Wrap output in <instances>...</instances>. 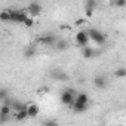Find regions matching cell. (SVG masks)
Wrapping results in <instances>:
<instances>
[{
  "label": "cell",
  "mask_w": 126,
  "mask_h": 126,
  "mask_svg": "<svg viewBox=\"0 0 126 126\" xmlns=\"http://www.w3.org/2000/svg\"><path fill=\"white\" fill-rule=\"evenodd\" d=\"M88 102H89V96L86 94H77L76 101H74V104H73L71 108L76 113H83L86 110V107H88Z\"/></svg>",
  "instance_id": "obj_1"
},
{
  "label": "cell",
  "mask_w": 126,
  "mask_h": 126,
  "mask_svg": "<svg viewBox=\"0 0 126 126\" xmlns=\"http://www.w3.org/2000/svg\"><path fill=\"white\" fill-rule=\"evenodd\" d=\"M76 96L77 94L73 91V89H65L64 92L61 94V102L64 105H68V107H73L74 101H76Z\"/></svg>",
  "instance_id": "obj_2"
},
{
  "label": "cell",
  "mask_w": 126,
  "mask_h": 126,
  "mask_svg": "<svg viewBox=\"0 0 126 126\" xmlns=\"http://www.w3.org/2000/svg\"><path fill=\"white\" fill-rule=\"evenodd\" d=\"M89 40H91L89 31L80 30V31H77V33H76V43H77V45H79L80 47H83V46H88Z\"/></svg>",
  "instance_id": "obj_3"
},
{
  "label": "cell",
  "mask_w": 126,
  "mask_h": 126,
  "mask_svg": "<svg viewBox=\"0 0 126 126\" xmlns=\"http://www.w3.org/2000/svg\"><path fill=\"white\" fill-rule=\"evenodd\" d=\"M89 31V36H91V40H94L95 43H98V45H102L104 42H105V36L99 31V30H95V28H91V30H88Z\"/></svg>",
  "instance_id": "obj_4"
},
{
  "label": "cell",
  "mask_w": 126,
  "mask_h": 126,
  "mask_svg": "<svg viewBox=\"0 0 126 126\" xmlns=\"http://www.w3.org/2000/svg\"><path fill=\"white\" fill-rule=\"evenodd\" d=\"M27 18H28V15H27L25 11H12V16H11L12 22H21V24H24V21Z\"/></svg>",
  "instance_id": "obj_5"
},
{
  "label": "cell",
  "mask_w": 126,
  "mask_h": 126,
  "mask_svg": "<svg viewBox=\"0 0 126 126\" xmlns=\"http://www.w3.org/2000/svg\"><path fill=\"white\" fill-rule=\"evenodd\" d=\"M27 11H28V14H30L31 16L36 18V16L40 15V12H42V6H40V3H37V2H31V3L28 5Z\"/></svg>",
  "instance_id": "obj_6"
},
{
  "label": "cell",
  "mask_w": 126,
  "mask_h": 126,
  "mask_svg": "<svg viewBox=\"0 0 126 126\" xmlns=\"http://www.w3.org/2000/svg\"><path fill=\"white\" fill-rule=\"evenodd\" d=\"M39 42L43 43V45H55V43H56V37H55L53 34H46V36L42 37Z\"/></svg>",
  "instance_id": "obj_7"
},
{
  "label": "cell",
  "mask_w": 126,
  "mask_h": 126,
  "mask_svg": "<svg viewBox=\"0 0 126 126\" xmlns=\"http://www.w3.org/2000/svg\"><path fill=\"white\" fill-rule=\"evenodd\" d=\"M27 117H30L27 108H22V110H19V111L15 113V120H16V122H22V120H25Z\"/></svg>",
  "instance_id": "obj_8"
},
{
  "label": "cell",
  "mask_w": 126,
  "mask_h": 126,
  "mask_svg": "<svg viewBox=\"0 0 126 126\" xmlns=\"http://www.w3.org/2000/svg\"><path fill=\"white\" fill-rule=\"evenodd\" d=\"M12 111V105L9 104H2V107H0V117H8Z\"/></svg>",
  "instance_id": "obj_9"
},
{
  "label": "cell",
  "mask_w": 126,
  "mask_h": 126,
  "mask_svg": "<svg viewBox=\"0 0 126 126\" xmlns=\"http://www.w3.org/2000/svg\"><path fill=\"white\" fill-rule=\"evenodd\" d=\"M94 85H95V88H98V89H104L105 85H107V82H105V79H104L102 76H96V77L94 79Z\"/></svg>",
  "instance_id": "obj_10"
},
{
  "label": "cell",
  "mask_w": 126,
  "mask_h": 126,
  "mask_svg": "<svg viewBox=\"0 0 126 126\" xmlns=\"http://www.w3.org/2000/svg\"><path fill=\"white\" fill-rule=\"evenodd\" d=\"M27 110H28V116H30V117H36V116L39 114V111H40L39 105H36V104H28Z\"/></svg>",
  "instance_id": "obj_11"
},
{
  "label": "cell",
  "mask_w": 126,
  "mask_h": 126,
  "mask_svg": "<svg viewBox=\"0 0 126 126\" xmlns=\"http://www.w3.org/2000/svg\"><path fill=\"white\" fill-rule=\"evenodd\" d=\"M11 16H12V11L11 9H3L2 14H0V19H2V22L11 21Z\"/></svg>",
  "instance_id": "obj_12"
},
{
  "label": "cell",
  "mask_w": 126,
  "mask_h": 126,
  "mask_svg": "<svg viewBox=\"0 0 126 126\" xmlns=\"http://www.w3.org/2000/svg\"><path fill=\"white\" fill-rule=\"evenodd\" d=\"M94 49L92 47H89V46H83L82 47V55H83V58H92L94 56Z\"/></svg>",
  "instance_id": "obj_13"
},
{
  "label": "cell",
  "mask_w": 126,
  "mask_h": 126,
  "mask_svg": "<svg viewBox=\"0 0 126 126\" xmlns=\"http://www.w3.org/2000/svg\"><path fill=\"white\" fill-rule=\"evenodd\" d=\"M67 47H68V43L65 40H56V43H55V49L56 50L61 52V50H65Z\"/></svg>",
  "instance_id": "obj_14"
},
{
  "label": "cell",
  "mask_w": 126,
  "mask_h": 126,
  "mask_svg": "<svg viewBox=\"0 0 126 126\" xmlns=\"http://www.w3.org/2000/svg\"><path fill=\"white\" fill-rule=\"evenodd\" d=\"M28 107V104H24V102H19V101H14L12 102V110L16 113V111H19V110H22V108H27Z\"/></svg>",
  "instance_id": "obj_15"
},
{
  "label": "cell",
  "mask_w": 126,
  "mask_h": 126,
  "mask_svg": "<svg viewBox=\"0 0 126 126\" xmlns=\"http://www.w3.org/2000/svg\"><path fill=\"white\" fill-rule=\"evenodd\" d=\"M96 0H86L85 2V11H95Z\"/></svg>",
  "instance_id": "obj_16"
},
{
  "label": "cell",
  "mask_w": 126,
  "mask_h": 126,
  "mask_svg": "<svg viewBox=\"0 0 126 126\" xmlns=\"http://www.w3.org/2000/svg\"><path fill=\"white\" fill-rule=\"evenodd\" d=\"M24 25H25L27 28H31V27L34 25V16H31V15H30V16L24 21Z\"/></svg>",
  "instance_id": "obj_17"
},
{
  "label": "cell",
  "mask_w": 126,
  "mask_h": 126,
  "mask_svg": "<svg viewBox=\"0 0 126 126\" xmlns=\"http://www.w3.org/2000/svg\"><path fill=\"white\" fill-rule=\"evenodd\" d=\"M33 55H36V50H34V47H27V49L24 50V56H25V58H31Z\"/></svg>",
  "instance_id": "obj_18"
},
{
  "label": "cell",
  "mask_w": 126,
  "mask_h": 126,
  "mask_svg": "<svg viewBox=\"0 0 126 126\" xmlns=\"http://www.w3.org/2000/svg\"><path fill=\"white\" fill-rule=\"evenodd\" d=\"M116 77H119V79H123V77H126V68H119V70H116Z\"/></svg>",
  "instance_id": "obj_19"
},
{
  "label": "cell",
  "mask_w": 126,
  "mask_h": 126,
  "mask_svg": "<svg viewBox=\"0 0 126 126\" xmlns=\"http://www.w3.org/2000/svg\"><path fill=\"white\" fill-rule=\"evenodd\" d=\"M6 98H8V91L2 89V91H0V101H5Z\"/></svg>",
  "instance_id": "obj_20"
},
{
  "label": "cell",
  "mask_w": 126,
  "mask_h": 126,
  "mask_svg": "<svg viewBox=\"0 0 126 126\" xmlns=\"http://www.w3.org/2000/svg\"><path fill=\"white\" fill-rule=\"evenodd\" d=\"M114 5H116L117 8H125V6H126V0H116Z\"/></svg>",
  "instance_id": "obj_21"
},
{
  "label": "cell",
  "mask_w": 126,
  "mask_h": 126,
  "mask_svg": "<svg viewBox=\"0 0 126 126\" xmlns=\"http://www.w3.org/2000/svg\"><path fill=\"white\" fill-rule=\"evenodd\" d=\"M82 24H85V18H77L76 19V25H82Z\"/></svg>",
  "instance_id": "obj_22"
},
{
  "label": "cell",
  "mask_w": 126,
  "mask_h": 126,
  "mask_svg": "<svg viewBox=\"0 0 126 126\" xmlns=\"http://www.w3.org/2000/svg\"><path fill=\"white\" fill-rule=\"evenodd\" d=\"M46 125H56V122H52V120H47Z\"/></svg>",
  "instance_id": "obj_23"
},
{
  "label": "cell",
  "mask_w": 126,
  "mask_h": 126,
  "mask_svg": "<svg viewBox=\"0 0 126 126\" xmlns=\"http://www.w3.org/2000/svg\"><path fill=\"white\" fill-rule=\"evenodd\" d=\"M108 2H111V3H114V2H116V0H108Z\"/></svg>",
  "instance_id": "obj_24"
}]
</instances>
